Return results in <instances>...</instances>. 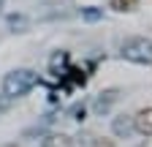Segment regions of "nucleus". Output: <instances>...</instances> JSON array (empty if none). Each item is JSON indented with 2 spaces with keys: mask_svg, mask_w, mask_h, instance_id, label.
I'll return each mask as SVG.
<instances>
[{
  "mask_svg": "<svg viewBox=\"0 0 152 147\" xmlns=\"http://www.w3.org/2000/svg\"><path fill=\"white\" fill-rule=\"evenodd\" d=\"M38 85V74L33 68H14L3 76V96L6 98H22Z\"/></svg>",
  "mask_w": 152,
  "mask_h": 147,
  "instance_id": "nucleus-1",
  "label": "nucleus"
},
{
  "mask_svg": "<svg viewBox=\"0 0 152 147\" xmlns=\"http://www.w3.org/2000/svg\"><path fill=\"white\" fill-rule=\"evenodd\" d=\"M122 57L136 65H152V38L147 35H133L122 44Z\"/></svg>",
  "mask_w": 152,
  "mask_h": 147,
  "instance_id": "nucleus-2",
  "label": "nucleus"
},
{
  "mask_svg": "<svg viewBox=\"0 0 152 147\" xmlns=\"http://www.w3.org/2000/svg\"><path fill=\"white\" fill-rule=\"evenodd\" d=\"M133 131L152 139V106H144L133 115Z\"/></svg>",
  "mask_w": 152,
  "mask_h": 147,
  "instance_id": "nucleus-3",
  "label": "nucleus"
},
{
  "mask_svg": "<svg viewBox=\"0 0 152 147\" xmlns=\"http://www.w3.org/2000/svg\"><path fill=\"white\" fill-rule=\"evenodd\" d=\"M111 131H114V136L128 139V136L133 134V117H130V115H120V117H114V120H111Z\"/></svg>",
  "mask_w": 152,
  "mask_h": 147,
  "instance_id": "nucleus-4",
  "label": "nucleus"
},
{
  "mask_svg": "<svg viewBox=\"0 0 152 147\" xmlns=\"http://www.w3.org/2000/svg\"><path fill=\"white\" fill-rule=\"evenodd\" d=\"M41 147H73V139L68 134H49L41 142Z\"/></svg>",
  "mask_w": 152,
  "mask_h": 147,
  "instance_id": "nucleus-5",
  "label": "nucleus"
},
{
  "mask_svg": "<svg viewBox=\"0 0 152 147\" xmlns=\"http://www.w3.org/2000/svg\"><path fill=\"white\" fill-rule=\"evenodd\" d=\"M109 8L117 14H130L139 8V0H109Z\"/></svg>",
  "mask_w": 152,
  "mask_h": 147,
  "instance_id": "nucleus-6",
  "label": "nucleus"
},
{
  "mask_svg": "<svg viewBox=\"0 0 152 147\" xmlns=\"http://www.w3.org/2000/svg\"><path fill=\"white\" fill-rule=\"evenodd\" d=\"M117 101V90H106V93H101V98L95 101V112H109V106Z\"/></svg>",
  "mask_w": 152,
  "mask_h": 147,
  "instance_id": "nucleus-7",
  "label": "nucleus"
},
{
  "mask_svg": "<svg viewBox=\"0 0 152 147\" xmlns=\"http://www.w3.org/2000/svg\"><path fill=\"white\" fill-rule=\"evenodd\" d=\"M8 106H11V98H6L3 93H0V115H3V112H8Z\"/></svg>",
  "mask_w": 152,
  "mask_h": 147,
  "instance_id": "nucleus-8",
  "label": "nucleus"
},
{
  "mask_svg": "<svg viewBox=\"0 0 152 147\" xmlns=\"http://www.w3.org/2000/svg\"><path fill=\"white\" fill-rule=\"evenodd\" d=\"M95 147H114L111 142H103V139H98V142H95Z\"/></svg>",
  "mask_w": 152,
  "mask_h": 147,
  "instance_id": "nucleus-9",
  "label": "nucleus"
},
{
  "mask_svg": "<svg viewBox=\"0 0 152 147\" xmlns=\"http://www.w3.org/2000/svg\"><path fill=\"white\" fill-rule=\"evenodd\" d=\"M8 147H14V144H8Z\"/></svg>",
  "mask_w": 152,
  "mask_h": 147,
  "instance_id": "nucleus-10",
  "label": "nucleus"
}]
</instances>
